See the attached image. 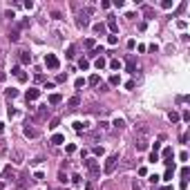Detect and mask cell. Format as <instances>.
Returning a JSON list of instances; mask_svg holds the SVG:
<instances>
[{"mask_svg":"<svg viewBox=\"0 0 190 190\" xmlns=\"http://www.w3.org/2000/svg\"><path fill=\"white\" fill-rule=\"evenodd\" d=\"M161 190H174L172 186H163V188H161Z\"/></svg>","mask_w":190,"mask_h":190,"instance_id":"52","label":"cell"},{"mask_svg":"<svg viewBox=\"0 0 190 190\" xmlns=\"http://www.w3.org/2000/svg\"><path fill=\"white\" fill-rule=\"evenodd\" d=\"M85 47H87V49H94L96 45H94V40H92V38H87V40H85Z\"/></svg>","mask_w":190,"mask_h":190,"instance_id":"38","label":"cell"},{"mask_svg":"<svg viewBox=\"0 0 190 190\" xmlns=\"http://www.w3.org/2000/svg\"><path fill=\"white\" fill-rule=\"evenodd\" d=\"M150 161H152V163H157V161H161V157H159L157 152H152V154H150Z\"/></svg>","mask_w":190,"mask_h":190,"instance_id":"37","label":"cell"},{"mask_svg":"<svg viewBox=\"0 0 190 190\" xmlns=\"http://www.w3.org/2000/svg\"><path fill=\"white\" fill-rule=\"evenodd\" d=\"M74 85H76V87H79V90H81L83 85H85V81H83V79H76V83H74Z\"/></svg>","mask_w":190,"mask_h":190,"instance_id":"44","label":"cell"},{"mask_svg":"<svg viewBox=\"0 0 190 190\" xmlns=\"http://www.w3.org/2000/svg\"><path fill=\"white\" fill-rule=\"evenodd\" d=\"M79 67L83 69V72H85V69H90V60H87V58H81V60H79Z\"/></svg>","mask_w":190,"mask_h":190,"instance_id":"20","label":"cell"},{"mask_svg":"<svg viewBox=\"0 0 190 190\" xmlns=\"http://www.w3.org/2000/svg\"><path fill=\"white\" fill-rule=\"evenodd\" d=\"M94 154H96V157H101V154H103V148H94V150H92Z\"/></svg>","mask_w":190,"mask_h":190,"instance_id":"46","label":"cell"},{"mask_svg":"<svg viewBox=\"0 0 190 190\" xmlns=\"http://www.w3.org/2000/svg\"><path fill=\"white\" fill-rule=\"evenodd\" d=\"M25 137H29V139L38 137V130H36V128H29V125H25Z\"/></svg>","mask_w":190,"mask_h":190,"instance_id":"12","label":"cell"},{"mask_svg":"<svg viewBox=\"0 0 190 190\" xmlns=\"http://www.w3.org/2000/svg\"><path fill=\"white\" fill-rule=\"evenodd\" d=\"M108 128H110L108 121H101V123H98V130H108Z\"/></svg>","mask_w":190,"mask_h":190,"instance_id":"40","label":"cell"},{"mask_svg":"<svg viewBox=\"0 0 190 190\" xmlns=\"http://www.w3.org/2000/svg\"><path fill=\"white\" fill-rule=\"evenodd\" d=\"M18 81H20V83H25V81H27V74H25V72H20V74H18Z\"/></svg>","mask_w":190,"mask_h":190,"instance_id":"45","label":"cell"},{"mask_svg":"<svg viewBox=\"0 0 190 190\" xmlns=\"http://www.w3.org/2000/svg\"><path fill=\"white\" fill-rule=\"evenodd\" d=\"M172 174H174V166H172V168H168V170H166V177H163V179H172Z\"/></svg>","mask_w":190,"mask_h":190,"instance_id":"33","label":"cell"},{"mask_svg":"<svg viewBox=\"0 0 190 190\" xmlns=\"http://www.w3.org/2000/svg\"><path fill=\"white\" fill-rule=\"evenodd\" d=\"M25 96H27V101H36V98L40 96V90H34V87H31V90H27Z\"/></svg>","mask_w":190,"mask_h":190,"instance_id":"9","label":"cell"},{"mask_svg":"<svg viewBox=\"0 0 190 190\" xmlns=\"http://www.w3.org/2000/svg\"><path fill=\"white\" fill-rule=\"evenodd\" d=\"M161 7H163V9H170V7H172V0H163V2H161Z\"/></svg>","mask_w":190,"mask_h":190,"instance_id":"39","label":"cell"},{"mask_svg":"<svg viewBox=\"0 0 190 190\" xmlns=\"http://www.w3.org/2000/svg\"><path fill=\"white\" fill-rule=\"evenodd\" d=\"M47 116H49V108H47V105H40V108H38V114H36V121H45Z\"/></svg>","mask_w":190,"mask_h":190,"instance_id":"6","label":"cell"},{"mask_svg":"<svg viewBox=\"0 0 190 190\" xmlns=\"http://www.w3.org/2000/svg\"><path fill=\"white\" fill-rule=\"evenodd\" d=\"M116 161H119V154H110V157L108 159H105V168H103V170L105 172H114V168H116Z\"/></svg>","mask_w":190,"mask_h":190,"instance_id":"5","label":"cell"},{"mask_svg":"<svg viewBox=\"0 0 190 190\" xmlns=\"http://www.w3.org/2000/svg\"><path fill=\"white\" fill-rule=\"evenodd\" d=\"M67 81V74H58L56 76V83H65Z\"/></svg>","mask_w":190,"mask_h":190,"instance_id":"35","label":"cell"},{"mask_svg":"<svg viewBox=\"0 0 190 190\" xmlns=\"http://www.w3.org/2000/svg\"><path fill=\"white\" fill-rule=\"evenodd\" d=\"M58 123H60V119H52V121H49V125H47V128H52V130H54V128H56V125H58Z\"/></svg>","mask_w":190,"mask_h":190,"instance_id":"34","label":"cell"},{"mask_svg":"<svg viewBox=\"0 0 190 190\" xmlns=\"http://www.w3.org/2000/svg\"><path fill=\"white\" fill-rule=\"evenodd\" d=\"M9 174H11V177H13V172H11V166H7V168H5V170H2V177H9Z\"/></svg>","mask_w":190,"mask_h":190,"instance_id":"36","label":"cell"},{"mask_svg":"<svg viewBox=\"0 0 190 190\" xmlns=\"http://www.w3.org/2000/svg\"><path fill=\"white\" fill-rule=\"evenodd\" d=\"M163 159H166V161L174 159V152H172V148H166V150H163Z\"/></svg>","mask_w":190,"mask_h":190,"instance_id":"18","label":"cell"},{"mask_svg":"<svg viewBox=\"0 0 190 190\" xmlns=\"http://www.w3.org/2000/svg\"><path fill=\"white\" fill-rule=\"evenodd\" d=\"M90 11H92V9H90V7H87L85 11H81L79 16H76V25H79L81 29H85V27L90 25Z\"/></svg>","mask_w":190,"mask_h":190,"instance_id":"2","label":"cell"},{"mask_svg":"<svg viewBox=\"0 0 190 190\" xmlns=\"http://www.w3.org/2000/svg\"><path fill=\"white\" fill-rule=\"evenodd\" d=\"M125 69L132 72V74L137 72V58H134V56H128V60H125Z\"/></svg>","mask_w":190,"mask_h":190,"instance_id":"7","label":"cell"},{"mask_svg":"<svg viewBox=\"0 0 190 190\" xmlns=\"http://www.w3.org/2000/svg\"><path fill=\"white\" fill-rule=\"evenodd\" d=\"M87 83H90V85H98V83H101V76H98V74H92V76L87 79Z\"/></svg>","mask_w":190,"mask_h":190,"instance_id":"16","label":"cell"},{"mask_svg":"<svg viewBox=\"0 0 190 190\" xmlns=\"http://www.w3.org/2000/svg\"><path fill=\"white\" fill-rule=\"evenodd\" d=\"M94 31H96V34H105V25H103V23H96V25H94Z\"/></svg>","mask_w":190,"mask_h":190,"instance_id":"25","label":"cell"},{"mask_svg":"<svg viewBox=\"0 0 190 190\" xmlns=\"http://www.w3.org/2000/svg\"><path fill=\"white\" fill-rule=\"evenodd\" d=\"M168 119H170V121H172V123H177V121H179V119H181V116H179V112H174V110H172V112H170V114H168Z\"/></svg>","mask_w":190,"mask_h":190,"instance_id":"21","label":"cell"},{"mask_svg":"<svg viewBox=\"0 0 190 190\" xmlns=\"http://www.w3.org/2000/svg\"><path fill=\"white\" fill-rule=\"evenodd\" d=\"M60 101H63L60 94H52V96H49V105H58Z\"/></svg>","mask_w":190,"mask_h":190,"instance_id":"14","label":"cell"},{"mask_svg":"<svg viewBox=\"0 0 190 190\" xmlns=\"http://www.w3.org/2000/svg\"><path fill=\"white\" fill-rule=\"evenodd\" d=\"M18 58H20V63H23V65H29V63H31V54L23 49V52H18Z\"/></svg>","mask_w":190,"mask_h":190,"instance_id":"8","label":"cell"},{"mask_svg":"<svg viewBox=\"0 0 190 190\" xmlns=\"http://www.w3.org/2000/svg\"><path fill=\"white\" fill-rule=\"evenodd\" d=\"M63 141H65V137H63V134H54V137H52V143H54V145H60Z\"/></svg>","mask_w":190,"mask_h":190,"instance_id":"19","label":"cell"},{"mask_svg":"<svg viewBox=\"0 0 190 190\" xmlns=\"http://www.w3.org/2000/svg\"><path fill=\"white\" fill-rule=\"evenodd\" d=\"M67 105H69V108H79V105H81V98H79V96H72V98L67 101Z\"/></svg>","mask_w":190,"mask_h":190,"instance_id":"15","label":"cell"},{"mask_svg":"<svg viewBox=\"0 0 190 190\" xmlns=\"http://www.w3.org/2000/svg\"><path fill=\"white\" fill-rule=\"evenodd\" d=\"M85 168L90 170V174H92L94 179L98 177V174H101V166H98V163H96L94 159H87V161H85Z\"/></svg>","mask_w":190,"mask_h":190,"instance_id":"4","label":"cell"},{"mask_svg":"<svg viewBox=\"0 0 190 190\" xmlns=\"http://www.w3.org/2000/svg\"><path fill=\"white\" fill-rule=\"evenodd\" d=\"M143 13H145L148 18H152V16H154V9H152V7H148V5H145V7H143Z\"/></svg>","mask_w":190,"mask_h":190,"instance_id":"28","label":"cell"},{"mask_svg":"<svg viewBox=\"0 0 190 190\" xmlns=\"http://www.w3.org/2000/svg\"><path fill=\"white\" fill-rule=\"evenodd\" d=\"M2 58H5V43L0 40V60H2Z\"/></svg>","mask_w":190,"mask_h":190,"instance_id":"42","label":"cell"},{"mask_svg":"<svg viewBox=\"0 0 190 190\" xmlns=\"http://www.w3.org/2000/svg\"><path fill=\"white\" fill-rule=\"evenodd\" d=\"M58 179H60V181H63V184H65V181H67V177H65V172H63V170H60V172H58Z\"/></svg>","mask_w":190,"mask_h":190,"instance_id":"48","label":"cell"},{"mask_svg":"<svg viewBox=\"0 0 190 190\" xmlns=\"http://www.w3.org/2000/svg\"><path fill=\"white\" fill-rule=\"evenodd\" d=\"M5 79H7V74H5V72H0V83H2Z\"/></svg>","mask_w":190,"mask_h":190,"instance_id":"51","label":"cell"},{"mask_svg":"<svg viewBox=\"0 0 190 190\" xmlns=\"http://www.w3.org/2000/svg\"><path fill=\"white\" fill-rule=\"evenodd\" d=\"M134 145H137V150H139V152L148 150V145H150V128H148V125H141V128L137 130Z\"/></svg>","mask_w":190,"mask_h":190,"instance_id":"1","label":"cell"},{"mask_svg":"<svg viewBox=\"0 0 190 190\" xmlns=\"http://www.w3.org/2000/svg\"><path fill=\"white\" fill-rule=\"evenodd\" d=\"M25 27H29V20H20V25H18V29H25Z\"/></svg>","mask_w":190,"mask_h":190,"instance_id":"41","label":"cell"},{"mask_svg":"<svg viewBox=\"0 0 190 190\" xmlns=\"http://www.w3.org/2000/svg\"><path fill=\"white\" fill-rule=\"evenodd\" d=\"M103 54H105L103 47H94V49H90V56H96V58H101Z\"/></svg>","mask_w":190,"mask_h":190,"instance_id":"13","label":"cell"},{"mask_svg":"<svg viewBox=\"0 0 190 190\" xmlns=\"http://www.w3.org/2000/svg\"><path fill=\"white\" fill-rule=\"evenodd\" d=\"M148 179H150V184H159V177H157V174H150Z\"/></svg>","mask_w":190,"mask_h":190,"instance_id":"43","label":"cell"},{"mask_svg":"<svg viewBox=\"0 0 190 190\" xmlns=\"http://www.w3.org/2000/svg\"><path fill=\"white\" fill-rule=\"evenodd\" d=\"M108 43H110V45H116V43H119V36H116V34H110V36H108Z\"/></svg>","mask_w":190,"mask_h":190,"instance_id":"29","label":"cell"},{"mask_svg":"<svg viewBox=\"0 0 190 190\" xmlns=\"http://www.w3.org/2000/svg\"><path fill=\"white\" fill-rule=\"evenodd\" d=\"M74 56H76V47H74V45H69V47H67V52H65V58H74Z\"/></svg>","mask_w":190,"mask_h":190,"instance_id":"17","label":"cell"},{"mask_svg":"<svg viewBox=\"0 0 190 190\" xmlns=\"http://www.w3.org/2000/svg\"><path fill=\"white\" fill-rule=\"evenodd\" d=\"M85 128H87V123H81V121H76V123H74V130H79V132H81V130H85Z\"/></svg>","mask_w":190,"mask_h":190,"instance_id":"31","label":"cell"},{"mask_svg":"<svg viewBox=\"0 0 190 190\" xmlns=\"http://www.w3.org/2000/svg\"><path fill=\"white\" fill-rule=\"evenodd\" d=\"M181 119H184V121H190V112H184V114H179Z\"/></svg>","mask_w":190,"mask_h":190,"instance_id":"49","label":"cell"},{"mask_svg":"<svg viewBox=\"0 0 190 190\" xmlns=\"http://www.w3.org/2000/svg\"><path fill=\"white\" fill-rule=\"evenodd\" d=\"M119 83H121L119 74H112V76H110V85H119Z\"/></svg>","mask_w":190,"mask_h":190,"instance_id":"26","label":"cell"},{"mask_svg":"<svg viewBox=\"0 0 190 190\" xmlns=\"http://www.w3.org/2000/svg\"><path fill=\"white\" fill-rule=\"evenodd\" d=\"M132 190H141V186H139L137 181H134V184H132Z\"/></svg>","mask_w":190,"mask_h":190,"instance_id":"50","label":"cell"},{"mask_svg":"<svg viewBox=\"0 0 190 190\" xmlns=\"http://www.w3.org/2000/svg\"><path fill=\"white\" fill-rule=\"evenodd\" d=\"M112 125H114L116 130H123V128H125V121H123V119H116V121L112 123Z\"/></svg>","mask_w":190,"mask_h":190,"instance_id":"23","label":"cell"},{"mask_svg":"<svg viewBox=\"0 0 190 190\" xmlns=\"http://www.w3.org/2000/svg\"><path fill=\"white\" fill-rule=\"evenodd\" d=\"M2 132H5V123H0V134H2Z\"/></svg>","mask_w":190,"mask_h":190,"instance_id":"53","label":"cell"},{"mask_svg":"<svg viewBox=\"0 0 190 190\" xmlns=\"http://www.w3.org/2000/svg\"><path fill=\"white\" fill-rule=\"evenodd\" d=\"M65 150H67V152H69V154H72V152H76V145H72V143H69V145H67V148H65Z\"/></svg>","mask_w":190,"mask_h":190,"instance_id":"47","label":"cell"},{"mask_svg":"<svg viewBox=\"0 0 190 190\" xmlns=\"http://www.w3.org/2000/svg\"><path fill=\"white\" fill-rule=\"evenodd\" d=\"M11 154H13V159H16V163H20V161H23V152H20V150H13Z\"/></svg>","mask_w":190,"mask_h":190,"instance_id":"27","label":"cell"},{"mask_svg":"<svg viewBox=\"0 0 190 190\" xmlns=\"http://www.w3.org/2000/svg\"><path fill=\"white\" fill-rule=\"evenodd\" d=\"M105 29H110L112 34H116V29H119V25H116V20L110 16V20H108V25H105Z\"/></svg>","mask_w":190,"mask_h":190,"instance_id":"11","label":"cell"},{"mask_svg":"<svg viewBox=\"0 0 190 190\" xmlns=\"http://www.w3.org/2000/svg\"><path fill=\"white\" fill-rule=\"evenodd\" d=\"M9 40H11V43H18V40H20V29H18V27H13V29L9 31Z\"/></svg>","mask_w":190,"mask_h":190,"instance_id":"10","label":"cell"},{"mask_svg":"<svg viewBox=\"0 0 190 190\" xmlns=\"http://www.w3.org/2000/svg\"><path fill=\"white\" fill-rule=\"evenodd\" d=\"M45 67H47V69H52V72H56V69L60 67V60L56 58L54 54H47V56H45Z\"/></svg>","mask_w":190,"mask_h":190,"instance_id":"3","label":"cell"},{"mask_svg":"<svg viewBox=\"0 0 190 190\" xmlns=\"http://www.w3.org/2000/svg\"><path fill=\"white\" fill-rule=\"evenodd\" d=\"M2 188H5V184H2V181H0V190H2Z\"/></svg>","mask_w":190,"mask_h":190,"instance_id":"54","label":"cell"},{"mask_svg":"<svg viewBox=\"0 0 190 190\" xmlns=\"http://www.w3.org/2000/svg\"><path fill=\"white\" fill-rule=\"evenodd\" d=\"M188 174H190V168H181V179L188 181Z\"/></svg>","mask_w":190,"mask_h":190,"instance_id":"32","label":"cell"},{"mask_svg":"<svg viewBox=\"0 0 190 190\" xmlns=\"http://www.w3.org/2000/svg\"><path fill=\"white\" fill-rule=\"evenodd\" d=\"M18 96V90L16 87H9V90H7V98H16Z\"/></svg>","mask_w":190,"mask_h":190,"instance_id":"22","label":"cell"},{"mask_svg":"<svg viewBox=\"0 0 190 190\" xmlns=\"http://www.w3.org/2000/svg\"><path fill=\"white\" fill-rule=\"evenodd\" d=\"M105 65H108V60H105L103 56H101V58H96V69H103Z\"/></svg>","mask_w":190,"mask_h":190,"instance_id":"24","label":"cell"},{"mask_svg":"<svg viewBox=\"0 0 190 190\" xmlns=\"http://www.w3.org/2000/svg\"><path fill=\"white\" fill-rule=\"evenodd\" d=\"M110 67H112V69H121V60H116V58L110 60Z\"/></svg>","mask_w":190,"mask_h":190,"instance_id":"30","label":"cell"}]
</instances>
